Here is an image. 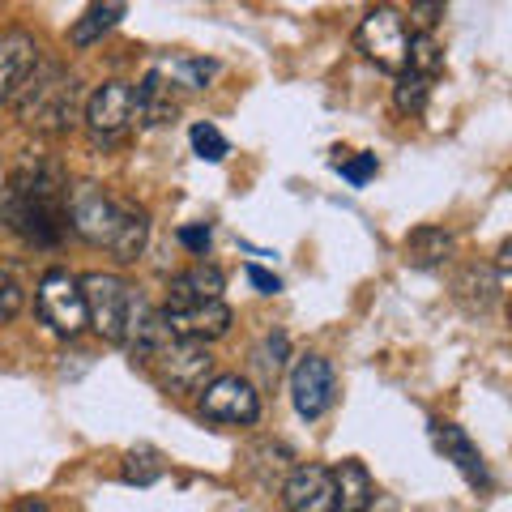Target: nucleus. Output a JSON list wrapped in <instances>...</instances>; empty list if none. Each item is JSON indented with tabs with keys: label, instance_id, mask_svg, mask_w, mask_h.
<instances>
[{
	"label": "nucleus",
	"instance_id": "f257e3e1",
	"mask_svg": "<svg viewBox=\"0 0 512 512\" xmlns=\"http://www.w3.org/2000/svg\"><path fill=\"white\" fill-rule=\"evenodd\" d=\"M0 222L30 248H56L69 235V175L52 158L22 163L0 188Z\"/></svg>",
	"mask_w": 512,
	"mask_h": 512
},
{
	"label": "nucleus",
	"instance_id": "f03ea898",
	"mask_svg": "<svg viewBox=\"0 0 512 512\" xmlns=\"http://www.w3.org/2000/svg\"><path fill=\"white\" fill-rule=\"evenodd\" d=\"M82 107V82L56 60H39L26 86L18 90V99H13L18 120L35 133H73L82 124Z\"/></svg>",
	"mask_w": 512,
	"mask_h": 512
},
{
	"label": "nucleus",
	"instance_id": "7ed1b4c3",
	"mask_svg": "<svg viewBox=\"0 0 512 512\" xmlns=\"http://www.w3.org/2000/svg\"><path fill=\"white\" fill-rule=\"evenodd\" d=\"M77 282H82L90 329L99 333L103 342H120L124 346L128 320H133V312L146 303V299L137 295V286L124 282L120 274H86V278H77Z\"/></svg>",
	"mask_w": 512,
	"mask_h": 512
},
{
	"label": "nucleus",
	"instance_id": "20e7f679",
	"mask_svg": "<svg viewBox=\"0 0 512 512\" xmlns=\"http://www.w3.org/2000/svg\"><path fill=\"white\" fill-rule=\"evenodd\" d=\"M359 52L384 73H402L406 69V52H410V26L393 5H376L363 13V22L355 30Z\"/></svg>",
	"mask_w": 512,
	"mask_h": 512
},
{
	"label": "nucleus",
	"instance_id": "39448f33",
	"mask_svg": "<svg viewBox=\"0 0 512 512\" xmlns=\"http://www.w3.org/2000/svg\"><path fill=\"white\" fill-rule=\"evenodd\" d=\"M124 205L128 201H116L99 184H77L69 188V231L94 248H111L124 222Z\"/></svg>",
	"mask_w": 512,
	"mask_h": 512
},
{
	"label": "nucleus",
	"instance_id": "423d86ee",
	"mask_svg": "<svg viewBox=\"0 0 512 512\" xmlns=\"http://www.w3.org/2000/svg\"><path fill=\"white\" fill-rule=\"evenodd\" d=\"M163 329L171 333V342H214L222 333H231L235 312L222 299H167Z\"/></svg>",
	"mask_w": 512,
	"mask_h": 512
},
{
	"label": "nucleus",
	"instance_id": "0eeeda50",
	"mask_svg": "<svg viewBox=\"0 0 512 512\" xmlns=\"http://www.w3.org/2000/svg\"><path fill=\"white\" fill-rule=\"evenodd\" d=\"M39 316L43 325L60 333V338H77L90 320H86V299H82V282L69 269H47L39 282Z\"/></svg>",
	"mask_w": 512,
	"mask_h": 512
},
{
	"label": "nucleus",
	"instance_id": "6e6552de",
	"mask_svg": "<svg viewBox=\"0 0 512 512\" xmlns=\"http://www.w3.org/2000/svg\"><path fill=\"white\" fill-rule=\"evenodd\" d=\"M82 116H86L90 137L99 141V146H111V141H120L128 128L137 124V94L128 82H103L86 99Z\"/></svg>",
	"mask_w": 512,
	"mask_h": 512
},
{
	"label": "nucleus",
	"instance_id": "1a4fd4ad",
	"mask_svg": "<svg viewBox=\"0 0 512 512\" xmlns=\"http://www.w3.org/2000/svg\"><path fill=\"white\" fill-rule=\"evenodd\" d=\"M201 414L214 423L248 427L261 419V393H256L244 376H214L201 389Z\"/></svg>",
	"mask_w": 512,
	"mask_h": 512
},
{
	"label": "nucleus",
	"instance_id": "9d476101",
	"mask_svg": "<svg viewBox=\"0 0 512 512\" xmlns=\"http://www.w3.org/2000/svg\"><path fill=\"white\" fill-rule=\"evenodd\" d=\"M154 363L167 393H201L214 376V355L205 342H167Z\"/></svg>",
	"mask_w": 512,
	"mask_h": 512
},
{
	"label": "nucleus",
	"instance_id": "9b49d317",
	"mask_svg": "<svg viewBox=\"0 0 512 512\" xmlns=\"http://www.w3.org/2000/svg\"><path fill=\"white\" fill-rule=\"evenodd\" d=\"M333 367L325 355H303L295 367H291V402H295V414L299 419L316 423L320 414L333 406Z\"/></svg>",
	"mask_w": 512,
	"mask_h": 512
},
{
	"label": "nucleus",
	"instance_id": "f8f14e48",
	"mask_svg": "<svg viewBox=\"0 0 512 512\" xmlns=\"http://www.w3.org/2000/svg\"><path fill=\"white\" fill-rule=\"evenodd\" d=\"M286 512H338V491H333L329 466H295L282 483Z\"/></svg>",
	"mask_w": 512,
	"mask_h": 512
},
{
	"label": "nucleus",
	"instance_id": "ddd939ff",
	"mask_svg": "<svg viewBox=\"0 0 512 512\" xmlns=\"http://www.w3.org/2000/svg\"><path fill=\"white\" fill-rule=\"evenodd\" d=\"M39 43L26 30H5L0 35V103H13L18 90L26 86V77L35 73L39 64Z\"/></svg>",
	"mask_w": 512,
	"mask_h": 512
},
{
	"label": "nucleus",
	"instance_id": "4468645a",
	"mask_svg": "<svg viewBox=\"0 0 512 512\" xmlns=\"http://www.w3.org/2000/svg\"><path fill=\"white\" fill-rule=\"evenodd\" d=\"M431 440H436V448L444 453V461H453V466L461 470V478H466L470 487H491V474H487L483 453H478L474 440H470L457 423H440V419H431Z\"/></svg>",
	"mask_w": 512,
	"mask_h": 512
},
{
	"label": "nucleus",
	"instance_id": "2eb2a0df",
	"mask_svg": "<svg viewBox=\"0 0 512 512\" xmlns=\"http://www.w3.org/2000/svg\"><path fill=\"white\" fill-rule=\"evenodd\" d=\"M137 94V120L146 128L171 124L175 111H180V99H175V77H167L163 69H150L141 77V86H133Z\"/></svg>",
	"mask_w": 512,
	"mask_h": 512
},
{
	"label": "nucleus",
	"instance_id": "dca6fc26",
	"mask_svg": "<svg viewBox=\"0 0 512 512\" xmlns=\"http://www.w3.org/2000/svg\"><path fill=\"white\" fill-rule=\"evenodd\" d=\"M453 252H457V239L444 227H419L406 239V261L419 269H440L453 261Z\"/></svg>",
	"mask_w": 512,
	"mask_h": 512
},
{
	"label": "nucleus",
	"instance_id": "f3484780",
	"mask_svg": "<svg viewBox=\"0 0 512 512\" xmlns=\"http://www.w3.org/2000/svg\"><path fill=\"white\" fill-rule=\"evenodd\" d=\"M333 491H338V512H367V504L376 500L372 474H367L359 461H342L333 470Z\"/></svg>",
	"mask_w": 512,
	"mask_h": 512
},
{
	"label": "nucleus",
	"instance_id": "a211bd4d",
	"mask_svg": "<svg viewBox=\"0 0 512 512\" xmlns=\"http://www.w3.org/2000/svg\"><path fill=\"white\" fill-rule=\"evenodd\" d=\"M146 239H150V214L141 210V205L128 201L124 205V222H120V235H116V244H111L107 252L116 256L120 265H133L141 252H146Z\"/></svg>",
	"mask_w": 512,
	"mask_h": 512
},
{
	"label": "nucleus",
	"instance_id": "6ab92c4d",
	"mask_svg": "<svg viewBox=\"0 0 512 512\" xmlns=\"http://www.w3.org/2000/svg\"><path fill=\"white\" fill-rule=\"evenodd\" d=\"M495 295H500V274L491 265H470L466 274L457 278V299L466 303L470 312H487Z\"/></svg>",
	"mask_w": 512,
	"mask_h": 512
},
{
	"label": "nucleus",
	"instance_id": "aec40b11",
	"mask_svg": "<svg viewBox=\"0 0 512 512\" xmlns=\"http://www.w3.org/2000/svg\"><path fill=\"white\" fill-rule=\"evenodd\" d=\"M128 13V5H120V0H111V5H90L82 18L73 22V30H69V43L73 47H90V43H99L111 26H116L120 18Z\"/></svg>",
	"mask_w": 512,
	"mask_h": 512
},
{
	"label": "nucleus",
	"instance_id": "412c9836",
	"mask_svg": "<svg viewBox=\"0 0 512 512\" xmlns=\"http://www.w3.org/2000/svg\"><path fill=\"white\" fill-rule=\"evenodd\" d=\"M171 299H222V269L218 265H192L188 274L171 278Z\"/></svg>",
	"mask_w": 512,
	"mask_h": 512
},
{
	"label": "nucleus",
	"instance_id": "4be33fe9",
	"mask_svg": "<svg viewBox=\"0 0 512 512\" xmlns=\"http://www.w3.org/2000/svg\"><path fill=\"white\" fill-rule=\"evenodd\" d=\"M124 483H133V487H150L163 478V453H158L154 444H137V448H128L124 453Z\"/></svg>",
	"mask_w": 512,
	"mask_h": 512
},
{
	"label": "nucleus",
	"instance_id": "5701e85b",
	"mask_svg": "<svg viewBox=\"0 0 512 512\" xmlns=\"http://www.w3.org/2000/svg\"><path fill=\"white\" fill-rule=\"evenodd\" d=\"M406 69L410 73H419V77H436L444 69V52H440V43L436 35H410V52H406Z\"/></svg>",
	"mask_w": 512,
	"mask_h": 512
},
{
	"label": "nucleus",
	"instance_id": "b1692460",
	"mask_svg": "<svg viewBox=\"0 0 512 512\" xmlns=\"http://www.w3.org/2000/svg\"><path fill=\"white\" fill-rule=\"evenodd\" d=\"M427 90H431L427 77L402 69V73H397V86H393V103H397V111H406V116H419V111L427 107Z\"/></svg>",
	"mask_w": 512,
	"mask_h": 512
},
{
	"label": "nucleus",
	"instance_id": "393cba45",
	"mask_svg": "<svg viewBox=\"0 0 512 512\" xmlns=\"http://www.w3.org/2000/svg\"><path fill=\"white\" fill-rule=\"evenodd\" d=\"M188 141H192V154L201 158V163H222V158L231 154V146H227V137L218 133V128L210 124V120H201V124H192V133H188Z\"/></svg>",
	"mask_w": 512,
	"mask_h": 512
},
{
	"label": "nucleus",
	"instance_id": "a878e982",
	"mask_svg": "<svg viewBox=\"0 0 512 512\" xmlns=\"http://www.w3.org/2000/svg\"><path fill=\"white\" fill-rule=\"evenodd\" d=\"M22 303H26V291H22V282L13 278L9 269H0V325H9V320L22 312Z\"/></svg>",
	"mask_w": 512,
	"mask_h": 512
},
{
	"label": "nucleus",
	"instance_id": "bb28decb",
	"mask_svg": "<svg viewBox=\"0 0 512 512\" xmlns=\"http://www.w3.org/2000/svg\"><path fill=\"white\" fill-rule=\"evenodd\" d=\"M333 171H342L350 184L355 188H363L372 175L380 171V163H376V154H359V158H333Z\"/></svg>",
	"mask_w": 512,
	"mask_h": 512
},
{
	"label": "nucleus",
	"instance_id": "cd10ccee",
	"mask_svg": "<svg viewBox=\"0 0 512 512\" xmlns=\"http://www.w3.org/2000/svg\"><path fill=\"white\" fill-rule=\"evenodd\" d=\"M214 73H218V60H180V64H175V77H180L184 86H192V90L210 86Z\"/></svg>",
	"mask_w": 512,
	"mask_h": 512
},
{
	"label": "nucleus",
	"instance_id": "c85d7f7f",
	"mask_svg": "<svg viewBox=\"0 0 512 512\" xmlns=\"http://www.w3.org/2000/svg\"><path fill=\"white\" fill-rule=\"evenodd\" d=\"M210 239H214V231L205 227V222H197V227H180V244H184L188 252H197V256L210 252Z\"/></svg>",
	"mask_w": 512,
	"mask_h": 512
},
{
	"label": "nucleus",
	"instance_id": "c756f323",
	"mask_svg": "<svg viewBox=\"0 0 512 512\" xmlns=\"http://www.w3.org/2000/svg\"><path fill=\"white\" fill-rule=\"evenodd\" d=\"M248 282H252L261 295H278V291H282V278L269 274V269H261V265H248Z\"/></svg>",
	"mask_w": 512,
	"mask_h": 512
},
{
	"label": "nucleus",
	"instance_id": "7c9ffc66",
	"mask_svg": "<svg viewBox=\"0 0 512 512\" xmlns=\"http://www.w3.org/2000/svg\"><path fill=\"white\" fill-rule=\"evenodd\" d=\"M410 18L423 26L419 35H431V26H436V22L444 18V5H410Z\"/></svg>",
	"mask_w": 512,
	"mask_h": 512
},
{
	"label": "nucleus",
	"instance_id": "2f4dec72",
	"mask_svg": "<svg viewBox=\"0 0 512 512\" xmlns=\"http://www.w3.org/2000/svg\"><path fill=\"white\" fill-rule=\"evenodd\" d=\"M18 512H52V508H47V504L39 500V495H30V500H22V504H18Z\"/></svg>",
	"mask_w": 512,
	"mask_h": 512
}]
</instances>
